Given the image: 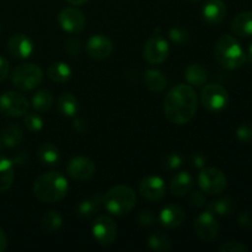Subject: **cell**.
<instances>
[{"mask_svg": "<svg viewBox=\"0 0 252 252\" xmlns=\"http://www.w3.org/2000/svg\"><path fill=\"white\" fill-rule=\"evenodd\" d=\"M198 98L191 85L179 84L167 93L164 100V111L167 120L175 125H186L194 117Z\"/></svg>", "mask_w": 252, "mask_h": 252, "instance_id": "obj_1", "label": "cell"}, {"mask_svg": "<svg viewBox=\"0 0 252 252\" xmlns=\"http://www.w3.org/2000/svg\"><path fill=\"white\" fill-rule=\"evenodd\" d=\"M33 193L41 202L54 203L66 196L68 181L61 172H44L34 180Z\"/></svg>", "mask_w": 252, "mask_h": 252, "instance_id": "obj_2", "label": "cell"}, {"mask_svg": "<svg viewBox=\"0 0 252 252\" xmlns=\"http://www.w3.org/2000/svg\"><path fill=\"white\" fill-rule=\"evenodd\" d=\"M214 56L217 62L226 69H238L246 62L245 51L238 39L229 34L219 37L214 46Z\"/></svg>", "mask_w": 252, "mask_h": 252, "instance_id": "obj_3", "label": "cell"}, {"mask_svg": "<svg viewBox=\"0 0 252 252\" xmlns=\"http://www.w3.org/2000/svg\"><path fill=\"white\" fill-rule=\"evenodd\" d=\"M102 203L112 216H126L137 204V194L129 186L116 185L106 192Z\"/></svg>", "mask_w": 252, "mask_h": 252, "instance_id": "obj_4", "label": "cell"}, {"mask_svg": "<svg viewBox=\"0 0 252 252\" xmlns=\"http://www.w3.org/2000/svg\"><path fill=\"white\" fill-rule=\"evenodd\" d=\"M43 80V71L38 65L32 63L20 64L11 74V83L16 89L30 91L36 89Z\"/></svg>", "mask_w": 252, "mask_h": 252, "instance_id": "obj_5", "label": "cell"}, {"mask_svg": "<svg viewBox=\"0 0 252 252\" xmlns=\"http://www.w3.org/2000/svg\"><path fill=\"white\" fill-rule=\"evenodd\" d=\"M198 186L207 194H220L225 191L228 180L221 170L204 166L198 174Z\"/></svg>", "mask_w": 252, "mask_h": 252, "instance_id": "obj_6", "label": "cell"}, {"mask_svg": "<svg viewBox=\"0 0 252 252\" xmlns=\"http://www.w3.org/2000/svg\"><path fill=\"white\" fill-rule=\"evenodd\" d=\"M201 103L211 112H220L229 103L228 91L219 84H208L201 91Z\"/></svg>", "mask_w": 252, "mask_h": 252, "instance_id": "obj_7", "label": "cell"}, {"mask_svg": "<svg viewBox=\"0 0 252 252\" xmlns=\"http://www.w3.org/2000/svg\"><path fill=\"white\" fill-rule=\"evenodd\" d=\"M170 47L166 39L159 33V30L154 36L150 37L143 48V57L145 61L153 65H159L166 61L169 56Z\"/></svg>", "mask_w": 252, "mask_h": 252, "instance_id": "obj_8", "label": "cell"}, {"mask_svg": "<svg viewBox=\"0 0 252 252\" xmlns=\"http://www.w3.org/2000/svg\"><path fill=\"white\" fill-rule=\"evenodd\" d=\"M93 236L101 246H110L117 238V225L112 218L98 216L93 224Z\"/></svg>", "mask_w": 252, "mask_h": 252, "instance_id": "obj_9", "label": "cell"}, {"mask_svg": "<svg viewBox=\"0 0 252 252\" xmlns=\"http://www.w3.org/2000/svg\"><path fill=\"white\" fill-rule=\"evenodd\" d=\"M29 110V101L16 91H7L0 96V112L7 117H20Z\"/></svg>", "mask_w": 252, "mask_h": 252, "instance_id": "obj_10", "label": "cell"}, {"mask_svg": "<svg viewBox=\"0 0 252 252\" xmlns=\"http://www.w3.org/2000/svg\"><path fill=\"white\" fill-rule=\"evenodd\" d=\"M194 234L201 239L202 241H206V243H211V241L216 240L217 236L219 233V226L218 220H217V217L213 213H211L209 211L201 213L197 219L194 220L193 224Z\"/></svg>", "mask_w": 252, "mask_h": 252, "instance_id": "obj_11", "label": "cell"}, {"mask_svg": "<svg viewBox=\"0 0 252 252\" xmlns=\"http://www.w3.org/2000/svg\"><path fill=\"white\" fill-rule=\"evenodd\" d=\"M58 22L68 33H79L85 29L86 19L76 7H65L58 15Z\"/></svg>", "mask_w": 252, "mask_h": 252, "instance_id": "obj_12", "label": "cell"}, {"mask_svg": "<svg viewBox=\"0 0 252 252\" xmlns=\"http://www.w3.org/2000/svg\"><path fill=\"white\" fill-rule=\"evenodd\" d=\"M139 193L143 198L150 202L161 201L166 193L164 180L159 176H147L140 181Z\"/></svg>", "mask_w": 252, "mask_h": 252, "instance_id": "obj_13", "label": "cell"}, {"mask_svg": "<svg viewBox=\"0 0 252 252\" xmlns=\"http://www.w3.org/2000/svg\"><path fill=\"white\" fill-rule=\"evenodd\" d=\"M68 175L75 181H88L95 175L96 166L91 159L86 157H75L69 161Z\"/></svg>", "mask_w": 252, "mask_h": 252, "instance_id": "obj_14", "label": "cell"}, {"mask_svg": "<svg viewBox=\"0 0 252 252\" xmlns=\"http://www.w3.org/2000/svg\"><path fill=\"white\" fill-rule=\"evenodd\" d=\"M113 51V43L103 34H94L86 43V53L95 61H103L108 58Z\"/></svg>", "mask_w": 252, "mask_h": 252, "instance_id": "obj_15", "label": "cell"}, {"mask_svg": "<svg viewBox=\"0 0 252 252\" xmlns=\"http://www.w3.org/2000/svg\"><path fill=\"white\" fill-rule=\"evenodd\" d=\"M7 51L15 58L26 59L33 52V43L26 34L15 33L9 38Z\"/></svg>", "mask_w": 252, "mask_h": 252, "instance_id": "obj_16", "label": "cell"}, {"mask_svg": "<svg viewBox=\"0 0 252 252\" xmlns=\"http://www.w3.org/2000/svg\"><path fill=\"white\" fill-rule=\"evenodd\" d=\"M185 220V212L177 204H167L159 214V221L167 229L179 228Z\"/></svg>", "mask_w": 252, "mask_h": 252, "instance_id": "obj_17", "label": "cell"}, {"mask_svg": "<svg viewBox=\"0 0 252 252\" xmlns=\"http://www.w3.org/2000/svg\"><path fill=\"white\" fill-rule=\"evenodd\" d=\"M202 16L209 25H218L226 16V6L223 0H208L202 7Z\"/></svg>", "mask_w": 252, "mask_h": 252, "instance_id": "obj_18", "label": "cell"}, {"mask_svg": "<svg viewBox=\"0 0 252 252\" xmlns=\"http://www.w3.org/2000/svg\"><path fill=\"white\" fill-rule=\"evenodd\" d=\"M192 187H193V179L186 171L176 174L170 182V192L175 197L186 196L187 193H189Z\"/></svg>", "mask_w": 252, "mask_h": 252, "instance_id": "obj_19", "label": "cell"}, {"mask_svg": "<svg viewBox=\"0 0 252 252\" xmlns=\"http://www.w3.org/2000/svg\"><path fill=\"white\" fill-rule=\"evenodd\" d=\"M231 31L240 37L252 36V11H243L231 21Z\"/></svg>", "mask_w": 252, "mask_h": 252, "instance_id": "obj_20", "label": "cell"}, {"mask_svg": "<svg viewBox=\"0 0 252 252\" xmlns=\"http://www.w3.org/2000/svg\"><path fill=\"white\" fill-rule=\"evenodd\" d=\"M103 202V196L101 193L94 194L93 197L83 199L76 206V214L81 218H90L94 214L100 211V207Z\"/></svg>", "mask_w": 252, "mask_h": 252, "instance_id": "obj_21", "label": "cell"}, {"mask_svg": "<svg viewBox=\"0 0 252 252\" xmlns=\"http://www.w3.org/2000/svg\"><path fill=\"white\" fill-rule=\"evenodd\" d=\"M144 84L150 91L161 93L167 85V79L162 71L157 69H149L144 73Z\"/></svg>", "mask_w": 252, "mask_h": 252, "instance_id": "obj_22", "label": "cell"}, {"mask_svg": "<svg viewBox=\"0 0 252 252\" xmlns=\"http://www.w3.org/2000/svg\"><path fill=\"white\" fill-rule=\"evenodd\" d=\"M57 107H58L59 112L65 117H74L79 110L78 98L70 93H63L58 97Z\"/></svg>", "mask_w": 252, "mask_h": 252, "instance_id": "obj_23", "label": "cell"}, {"mask_svg": "<svg viewBox=\"0 0 252 252\" xmlns=\"http://www.w3.org/2000/svg\"><path fill=\"white\" fill-rule=\"evenodd\" d=\"M15 174L11 160L0 157V193L7 191L14 184Z\"/></svg>", "mask_w": 252, "mask_h": 252, "instance_id": "obj_24", "label": "cell"}, {"mask_svg": "<svg viewBox=\"0 0 252 252\" xmlns=\"http://www.w3.org/2000/svg\"><path fill=\"white\" fill-rule=\"evenodd\" d=\"M47 76L54 83H65L71 78V69L64 62H56L47 69Z\"/></svg>", "mask_w": 252, "mask_h": 252, "instance_id": "obj_25", "label": "cell"}, {"mask_svg": "<svg viewBox=\"0 0 252 252\" xmlns=\"http://www.w3.org/2000/svg\"><path fill=\"white\" fill-rule=\"evenodd\" d=\"M207 208H208L207 211L213 213L216 217H228L235 211V203L231 198L224 197V198L212 201L211 203H208Z\"/></svg>", "mask_w": 252, "mask_h": 252, "instance_id": "obj_26", "label": "cell"}, {"mask_svg": "<svg viewBox=\"0 0 252 252\" xmlns=\"http://www.w3.org/2000/svg\"><path fill=\"white\" fill-rule=\"evenodd\" d=\"M185 78H186L187 83L189 85L194 86H202L207 83V70L201 65V64H189L185 70Z\"/></svg>", "mask_w": 252, "mask_h": 252, "instance_id": "obj_27", "label": "cell"}, {"mask_svg": "<svg viewBox=\"0 0 252 252\" xmlns=\"http://www.w3.org/2000/svg\"><path fill=\"white\" fill-rule=\"evenodd\" d=\"M22 140L21 128L15 123H7L1 130V142L5 147L14 148Z\"/></svg>", "mask_w": 252, "mask_h": 252, "instance_id": "obj_28", "label": "cell"}, {"mask_svg": "<svg viewBox=\"0 0 252 252\" xmlns=\"http://www.w3.org/2000/svg\"><path fill=\"white\" fill-rule=\"evenodd\" d=\"M62 224H63V218H62V216L59 214V212L57 211L46 212L41 219L42 230L46 234L56 233L57 230H59Z\"/></svg>", "mask_w": 252, "mask_h": 252, "instance_id": "obj_29", "label": "cell"}, {"mask_svg": "<svg viewBox=\"0 0 252 252\" xmlns=\"http://www.w3.org/2000/svg\"><path fill=\"white\" fill-rule=\"evenodd\" d=\"M38 158L41 162L53 166L59 161V150L53 143H43L38 148Z\"/></svg>", "mask_w": 252, "mask_h": 252, "instance_id": "obj_30", "label": "cell"}, {"mask_svg": "<svg viewBox=\"0 0 252 252\" xmlns=\"http://www.w3.org/2000/svg\"><path fill=\"white\" fill-rule=\"evenodd\" d=\"M148 246L153 251L167 252L171 250V240H170V238L166 234L158 230L148 238Z\"/></svg>", "mask_w": 252, "mask_h": 252, "instance_id": "obj_31", "label": "cell"}, {"mask_svg": "<svg viewBox=\"0 0 252 252\" xmlns=\"http://www.w3.org/2000/svg\"><path fill=\"white\" fill-rule=\"evenodd\" d=\"M53 105V96L49 91L39 90L32 96V107L38 112H47Z\"/></svg>", "mask_w": 252, "mask_h": 252, "instance_id": "obj_32", "label": "cell"}, {"mask_svg": "<svg viewBox=\"0 0 252 252\" xmlns=\"http://www.w3.org/2000/svg\"><path fill=\"white\" fill-rule=\"evenodd\" d=\"M169 38L171 39V42H174L175 44H179V46H184L187 44L189 41V33L185 27L180 26H174L170 29L169 31Z\"/></svg>", "mask_w": 252, "mask_h": 252, "instance_id": "obj_33", "label": "cell"}, {"mask_svg": "<svg viewBox=\"0 0 252 252\" xmlns=\"http://www.w3.org/2000/svg\"><path fill=\"white\" fill-rule=\"evenodd\" d=\"M24 123L26 128L31 132H39L43 128V121L39 116L34 115V113H25Z\"/></svg>", "mask_w": 252, "mask_h": 252, "instance_id": "obj_34", "label": "cell"}, {"mask_svg": "<svg viewBox=\"0 0 252 252\" xmlns=\"http://www.w3.org/2000/svg\"><path fill=\"white\" fill-rule=\"evenodd\" d=\"M182 165V158L179 153H169L162 159V167L166 170H176Z\"/></svg>", "mask_w": 252, "mask_h": 252, "instance_id": "obj_35", "label": "cell"}, {"mask_svg": "<svg viewBox=\"0 0 252 252\" xmlns=\"http://www.w3.org/2000/svg\"><path fill=\"white\" fill-rule=\"evenodd\" d=\"M236 138L241 143H250L252 140V126L250 123H243L236 128Z\"/></svg>", "mask_w": 252, "mask_h": 252, "instance_id": "obj_36", "label": "cell"}, {"mask_svg": "<svg viewBox=\"0 0 252 252\" xmlns=\"http://www.w3.org/2000/svg\"><path fill=\"white\" fill-rule=\"evenodd\" d=\"M218 250L219 252H246L249 249L240 241H226L219 246Z\"/></svg>", "mask_w": 252, "mask_h": 252, "instance_id": "obj_37", "label": "cell"}, {"mask_svg": "<svg viewBox=\"0 0 252 252\" xmlns=\"http://www.w3.org/2000/svg\"><path fill=\"white\" fill-rule=\"evenodd\" d=\"M189 204L192 207H196V208H202V207L206 206L207 199L204 196V192L202 189L192 192L191 196H189Z\"/></svg>", "mask_w": 252, "mask_h": 252, "instance_id": "obj_38", "label": "cell"}, {"mask_svg": "<svg viewBox=\"0 0 252 252\" xmlns=\"http://www.w3.org/2000/svg\"><path fill=\"white\" fill-rule=\"evenodd\" d=\"M157 217L152 211H143L138 214V223L142 226H150L155 223Z\"/></svg>", "mask_w": 252, "mask_h": 252, "instance_id": "obj_39", "label": "cell"}, {"mask_svg": "<svg viewBox=\"0 0 252 252\" xmlns=\"http://www.w3.org/2000/svg\"><path fill=\"white\" fill-rule=\"evenodd\" d=\"M65 51L71 57H75L80 52V41L76 37H69L65 42Z\"/></svg>", "mask_w": 252, "mask_h": 252, "instance_id": "obj_40", "label": "cell"}, {"mask_svg": "<svg viewBox=\"0 0 252 252\" xmlns=\"http://www.w3.org/2000/svg\"><path fill=\"white\" fill-rule=\"evenodd\" d=\"M238 224L243 229L252 228V213L251 212H243L238 217Z\"/></svg>", "mask_w": 252, "mask_h": 252, "instance_id": "obj_41", "label": "cell"}, {"mask_svg": "<svg viewBox=\"0 0 252 252\" xmlns=\"http://www.w3.org/2000/svg\"><path fill=\"white\" fill-rule=\"evenodd\" d=\"M206 162H207V159L206 157H204L203 154H201V153H196V154H192L191 157V164L192 166L196 167V169H203L204 166H206Z\"/></svg>", "mask_w": 252, "mask_h": 252, "instance_id": "obj_42", "label": "cell"}, {"mask_svg": "<svg viewBox=\"0 0 252 252\" xmlns=\"http://www.w3.org/2000/svg\"><path fill=\"white\" fill-rule=\"evenodd\" d=\"M73 128L78 133H81V134H83V133L88 132L89 129L88 121H85L84 118H75L73 122Z\"/></svg>", "mask_w": 252, "mask_h": 252, "instance_id": "obj_43", "label": "cell"}, {"mask_svg": "<svg viewBox=\"0 0 252 252\" xmlns=\"http://www.w3.org/2000/svg\"><path fill=\"white\" fill-rule=\"evenodd\" d=\"M9 71H10L9 62H7L4 57L0 56V81L6 79V76L9 75Z\"/></svg>", "mask_w": 252, "mask_h": 252, "instance_id": "obj_44", "label": "cell"}, {"mask_svg": "<svg viewBox=\"0 0 252 252\" xmlns=\"http://www.w3.org/2000/svg\"><path fill=\"white\" fill-rule=\"evenodd\" d=\"M7 246V239L2 229H0V252H2Z\"/></svg>", "mask_w": 252, "mask_h": 252, "instance_id": "obj_45", "label": "cell"}, {"mask_svg": "<svg viewBox=\"0 0 252 252\" xmlns=\"http://www.w3.org/2000/svg\"><path fill=\"white\" fill-rule=\"evenodd\" d=\"M245 56H246V61H249L250 63H252V43L248 47V51L245 52Z\"/></svg>", "mask_w": 252, "mask_h": 252, "instance_id": "obj_46", "label": "cell"}, {"mask_svg": "<svg viewBox=\"0 0 252 252\" xmlns=\"http://www.w3.org/2000/svg\"><path fill=\"white\" fill-rule=\"evenodd\" d=\"M66 1H68L69 4L74 5V6H79V5L85 4V2L88 1V0H66Z\"/></svg>", "mask_w": 252, "mask_h": 252, "instance_id": "obj_47", "label": "cell"}, {"mask_svg": "<svg viewBox=\"0 0 252 252\" xmlns=\"http://www.w3.org/2000/svg\"><path fill=\"white\" fill-rule=\"evenodd\" d=\"M1 147H2V142H1V138H0V150H1Z\"/></svg>", "mask_w": 252, "mask_h": 252, "instance_id": "obj_48", "label": "cell"}, {"mask_svg": "<svg viewBox=\"0 0 252 252\" xmlns=\"http://www.w3.org/2000/svg\"><path fill=\"white\" fill-rule=\"evenodd\" d=\"M192 1H201V0H192Z\"/></svg>", "mask_w": 252, "mask_h": 252, "instance_id": "obj_49", "label": "cell"}]
</instances>
